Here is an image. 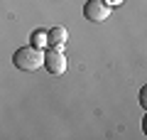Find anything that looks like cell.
<instances>
[{
    "label": "cell",
    "mask_w": 147,
    "mask_h": 140,
    "mask_svg": "<svg viewBox=\"0 0 147 140\" xmlns=\"http://www.w3.org/2000/svg\"><path fill=\"white\" fill-rule=\"evenodd\" d=\"M12 64H15L20 71H37L42 69L44 64V52L34 44H27V47H20L15 54H12Z\"/></svg>",
    "instance_id": "6da1fadb"
},
{
    "label": "cell",
    "mask_w": 147,
    "mask_h": 140,
    "mask_svg": "<svg viewBox=\"0 0 147 140\" xmlns=\"http://www.w3.org/2000/svg\"><path fill=\"white\" fill-rule=\"evenodd\" d=\"M113 12V5H110L108 0H86L84 5V17L91 22H103L110 17Z\"/></svg>",
    "instance_id": "7a4b0ae2"
},
{
    "label": "cell",
    "mask_w": 147,
    "mask_h": 140,
    "mask_svg": "<svg viewBox=\"0 0 147 140\" xmlns=\"http://www.w3.org/2000/svg\"><path fill=\"white\" fill-rule=\"evenodd\" d=\"M44 69H47L49 74H64L66 71V57H64V52L61 49H49L47 54H44V64H42Z\"/></svg>",
    "instance_id": "3957f363"
},
{
    "label": "cell",
    "mask_w": 147,
    "mask_h": 140,
    "mask_svg": "<svg viewBox=\"0 0 147 140\" xmlns=\"http://www.w3.org/2000/svg\"><path fill=\"white\" fill-rule=\"evenodd\" d=\"M47 42H49V47H54V49H61V47H66V42H69V32H66V27H54L52 32H47Z\"/></svg>",
    "instance_id": "277c9868"
},
{
    "label": "cell",
    "mask_w": 147,
    "mask_h": 140,
    "mask_svg": "<svg viewBox=\"0 0 147 140\" xmlns=\"http://www.w3.org/2000/svg\"><path fill=\"white\" fill-rule=\"evenodd\" d=\"M32 44H34V47L49 44V42H47V35H44V32H34V35H32Z\"/></svg>",
    "instance_id": "5b68a950"
},
{
    "label": "cell",
    "mask_w": 147,
    "mask_h": 140,
    "mask_svg": "<svg viewBox=\"0 0 147 140\" xmlns=\"http://www.w3.org/2000/svg\"><path fill=\"white\" fill-rule=\"evenodd\" d=\"M140 103H142V108L147 106V86H142V91H140Z\"/></svg>",
    "instance_id": "8992f818"
},
{
    "label": "cell",
    "mask_w": 147,
    "mask_h": 140,
    "mask_svg": "<svg viewBox=\"0 0 147 140\" xmlns=\"http://www.w3.org/2000/svg\"><path fill=\"white\" fill-rule=\"evenodd\" d=\"M113 3H123V0H113Z\"/></svg>",
    "instance_id": "52a82bcc"
}]
</instances>
